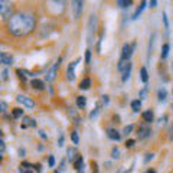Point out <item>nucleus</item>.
Instances as JSON below:
<instances>
[{"label":"nucleus","instance_id":"nucleus-53","mask_svg":"<svg viewBox=\"0 0 173 173\" xmlns=\"http://www.w3.org/2000/svg\"><path fill=\"white\" fill-rule=\"evenodd\" d=\"M55 173H59V172H55Z\"/></svg>","mask_w":173,"mask_h":173},{"label":"nucleus","instance_id":"nucleus-4","mask_svg":"<svg viewBox=\"0 0 173 173\" xmlns=\"http://www.w3.org/2000/svg\"><path fill=\"white\" fill-rule=\"evenodd\" d=\"M97 23H98V20H97V16L95 15H91L90 17V22H88V43H91V39H92V36H94V33L97 30Z\"/></svg>","mask_w":173,"mask_h":173},{"label":"nucleus","instance_id":"nucleus-44","mask_svg":"<svg viewBox=\"0 0 173 173\" xmlns=\"http://www.w3.org/2000/svg\"><path fill=\"white\" fill-rule=\"evenodd\" d=\"M148 6H150V9H154V7L157 6V0H150Z\"/></svg>","mask_w":173,"mask_h":173},{"label":"nucleus","instance_id":"nucleus-42","mask_svg":"<svg viewBox=\"0 0 173 173\" xmlns=\"http://www.w3.org/2000/svg\"><path fill=\"white\" fill-rule=\"evenodd\" d=\"M58 146L62 147L64 146V134H59V141H58Z\"/></svg>","mask_w":173,"mask_h":173},{"label":"nucleus","instance_id":"nucleus-52","mask_svg":"<svg viewBox=\"0 0 173 173\" xmlns=\"http://www.w3.org/2000/svg\"><path fill=\"white\" fill-rule=\"evenodd\" d=\"M172 68H173V62H172Z\"/></svg>","mask_w":173,"mask_h":173},{"label":"nucleus","instance_id":"nucleus-15","mask_svg":"<svg viewBox=\"0 0 173 173\" xmlns=\"http://www.w3.org/2000/svg\"><path fill=\"white\" fill-rule=\"evenodd\" d=\"M131 68H133V65H131V62L128 61V64H127V66H125V69L123 71V76H121V79H123V82H125L128 78H130V75H131Z\"/></svg>","mask_w":173,"mask_h":173},{"label":"nucleus","instance_id":"nucleus-14","mask_svg":"<svg viewBox=\"0 0 173 173\" xmlns=\"http://www.w3.org/2000/svg\"><path fill=\"white\" fill-rule=\"evenodd\" d=\"M107 136H108V139H111V140H114V141H118L120 139H121L120 131H117V130H114V128H110V130L107 131Z\"/></svg>","mask_w":173,"mask_h":173},{"label":"nucleus","instance_id":"nucleus-10","mask_svg":"<svg viewBox=\"0 0 173 173\" xmlns=\"http://www.w3.org/2000/svg\"><path fill=\"white\" fill-rule=\"evenodd\" d=\"M79 61V59H78ZM78 61H75V62H71L69 66H68V71H66V78H68V81L69 82H72L75 79V66L78 64Z\"/></svg>","mask_w":173,"mask_h":173},{"label":"nucleus","instance_id":"nucleus-49","mask_svg":"<svg viewBox=\"0 0 173 173\" xmlns=\"http://www.w3.org/2000/svg\"><path fill=\"white\" fill-rule=\"evenodd\" d=\"M19 172H20V173H33L32 170H25V169H20Z\"/></svg>","mask_w":173,"mask_h":173},{"label":"nucleus","instance_id":"nucleus-9","mask_svg":"<svg viewBox=\"0 0 173 173\" xmlns=\"http://www.w3.org/2000/svg\"><path fill=\"white\" fill-rule=\"evenodd\" d=\"M59 62H61V61H59ZM59 62H58V64H55V65L52 66L49 71L46 72V81H48V82H53V81H55V78H56V72H58V66H59Z\"/></svg>","mask_w":173,"mask_h":173},{"label":"nucleus","instance_id":"nucleus-39","mask_svg":"<svg viewBox=\"0 0 173 173\" xmlns=\"http://www.w3.org/2000/svg\"><path fill=\"white\" fill-rule=\"evenodd\" d=\"M153 157H154V154H153V153H147V154H146V157H144V163H148V162H150Z\"/></svg>","mask_w":173,"mask_h":173},{"label":"nucleus","instance_id":"nucleus-34","mask_svg":"<svg viewBox=\"0 0 173 173\" xmlns=\"http://www.w3.org/2000/svg\"><path fill=\"white\" fill-rule=\"evenodd\" d=\"M85 62H87V64H91V49L85 50Z\"/></svg>","mask_w":173,"mask_h":173},{"label":"nucleus","instance_id":"nucleus-1","mask_svg":"<svg viewBox=\"0 0 173 173\" xmlns=\"http://www.w3.org/2000/svg\"><path fill=\"white\" fill-rule=\"evenodd\" d=\"M6 26L10 35L23 38L33 32V29L36 27V19L27 12H17L6 22Z\"/></svg>","mask_w":173,"mask_h":173},{"label":"nucleus","instance_id":"nucleus-38","mask_svg":"<svg viewBox=\"0 0 173 173\" xmlns=\"http://www.w3.org/2000/svg\"><path fill=\"white\" fill-rule=\"evenodd\" d=\"M134 144H136V140H133V139H130V140H127L125 141V147H133V146H134Z\"/></svg>","mask_w":173,"mask_h":173},{"label":"nucleus","instance_id":"nucleus-13","mask_svg":"<svg viewBox=\"0 0 173 173\" xmlns=\"http://www.w3.org/2000/svg\"><path fill=\"white\" fill-rule=\"evenodd\" d=\"M30 87H32L33 90L42 91V90H45V82L41 81V79H38V78H35V79H32V82H30Z\"/></svg>","mask_w":173,"mask_h":173},{"label":"nucleus","instance_id":"nucleus-25","mask_svg":"<svg viewBox=\"0 0 173 173\" xmlns=\"http://www.w3.org/2000/svg\"><path fill=\"white\" fill-rule=\"evenodd\" d=\"M140 78L144 84L148 82V74H147V69H146V68H141L140 69Z\"/></svg>","mask_w":173,"mask_h":173},{"label":"nucleus","instance_id":"nucleus-33","mask_svg":"<svg viewBox=\"0 0 173 173\" xmlns=\"http://www.w3.org/2000/svg\"><path fill=\"white\" fill-rule=\"evenodd\" d=\"M1 79H3V81H7L9 79V71L6 69V68L1 71Z\"/></svg>","mask_w":173,"mask_h":173},{"label":"nucleus","instance_id":"nucleus-36","mask_svg":"<svg viewBox=\"0 0 173 173\" xmlns=\"http://www.w3.org/2000/svg\"><path fill=\"white\" fill-rule=\"evenodd\" d=\"M98 113H99V107H97L94 111H91L90 113V118H95V117L98 115Z\"/></svg>","mask_w":173,"mask_h":173},{"label":"nucleus","instance_id":"nucleus-32","mask_svg":"<svg viewBox=\"0 0 173 173\" xmlns=\"http://www.w3.org/2000/svg\"><path fill=\"white\" fill-rule=\"evenodd\" d=\"M147 90H148V87L146 85V87H144V88L140 91V99H144V98H146V95H147Z\"/></svg>","mask_w":173,"mask_h":173},{"label":"nucleus","instance_id":"nucleus-2","mask_svg":"<svg viewBox=\"0 0 173 173\" xmlns=\"http://www.w3.org/2000/svg\"><path fill=\"white\" fill-rule=\"evenodd\" d=\"M0 15L4 22H7L10 17L13 16V3L9 0H0Z\"/></svg>","mask_w":173,"mask_h":173},{"label":"nucleus","instance_id":"nucleus-46","mask_svg":"<svg viewBox=\"0 0 173 173\" xmlns=\"http://www.w3.org/2000/svg\"><path fill=\"white\" fill-rule=\"evenodd\" d=\"M101 101H102L104 105H107L108 104V95H102V97H101Z\"/></svg>","mask_w":173,"mask_h":173},{"label":"nucleus","instance_id":"nucleus-3","mask_svg":"<svg viewBox=\"0 0 173 173\" xmlns=\"http://www.w3.org/2000/svg\"><path fill=\"white\" fill-rule=\"evenodd\" d=\"M82 6H84V0H71V9H72L74 19H78V17L81 16Z\"/></svg>","mask_w":173,"mask_h":173},{"label":"nucleus","instance_id":"nucleus-35","mask_svg":"<svg viewBox=\"0 0 173 173\" xmlns=\"http://www.w3.org/2000/svg\"><path fill=\"white\" fill-rule=\"evenodd\" d=\"M163 22H165V29H166V30H169V20H167V15H166V12H163Z\"/></svg>","mask_w":173,"mask_h":173},{"label":"nucleus","instance_id":"nucleus-41","mask_svg":"<svg viewBox=\"0 0 173 173\" xmlns=\"http://www.w3.org/2000/svg\"><path fill=\"white\" fill-rule=\"evenodd\" d=\"M0 105H1V113H6V111H7V104H6L4 101H1Z\"/></svg>","mask_w":173,"mask_h":173},{"label":"nucleus","instance_id":"nucleus-27","mask_svg":"<svg viewBox=\"0 0 173 173\" xmlns=\"http://www.w3.org/2000/svg\"><path fill=\"white\" fill-rule=\"evenodd\" d=\"M12 115H13V118L25 117V115H23V110H22V108H13V110H12Z\"/></svg>","mask_w":173,"mask_h":173},{"label":"nucleus","instance_id":"nucleus-18","mask_svg":"<svg viewBox=\"0 0 173 173\" xmlns=\"http://www.w3.org/2000/svg\"><path fill=\"white\" fill-rule=\"evenodd\" d=\"M133 4V0H117V6L120 9H128Z\"/></svg>","mask_w":173,"mask_h":173},{"label":"nucleus","instance_id":"nucleus-17","mask_svg":"<svg viewBox=\"0 0 173 173\" xmlns=\"http://www.w3.org/2000/svg\"><path fill=\"white\" fill-rule=\"evenodd\" d=\"M154 39H156V33L151 35L150 38V42H148V48H147V59H150L151 53H153V45H154Z\"/></svg>","mask_w":173,"mask_h":173},{"label":"nucleus","instance_id":"nucleus-11","mask_svg":"<svg viewBox=\"0 0 173 173\" xmlns=\"http://www.w3.org/2000/svg\"><path fill=\"white\" fill-rule=\"evenodd\" d=\"M0 62L6 66L12 65V64H13V56L9 55L7 52H1V53H0Z\"/></svg>","mask_w":173,"mask_h":173},{"label":"nucleus","instance_id":"nucleus-24","mask_svg":"<svg viewBox=\"0 0 173 173\" xmlns=\"http://www.w3.org/2000/svg\"><path fill=\"white\" fill-rule=\"evenodd\" d=\"M131 108L134 113H139V110L141 108V99H134V101H131Z\"/></svg>","mask_w":173,"mask_h":173},{"label":"nucleus","instance_id":"nucleus-22","mask_svg":"<svg viewBox=\"0 0 173 173\" xmlns=\"http://www.w3.org/2000/svg\"><path fill=\"white\" fill-rule=\"evenodd\" d=\"M169 50H170V45L169 43H165L163 48H162V53H160V59H166L167 55H169Z\"/></svg>","mask_w":173,"mask_h":173},{"label":"nucleus","instance_id":"nucleus-31","mask_svg":"<svg viewBox=\"0 0 173 173\" xmlns=\"http://www.w3.org/2000/svg\"><path fill=\"white\" fill-rule=\"evenodd\" d=\"M111 157H113V159H118V157H120V150H118L117 147L113 148V151H111Z\"/></svg>","mask_w":173,"mask_h":173},{"label":"nucleus","instance_id":"nucleus-37","mask_svg":"<svg viewBox=\"0 0 173 173\" xmlns=\"http://www.w3.org/2000/svg\"><path fill=\"white\" fill-rule=\"evenodd\" d=\"M48 165H49V167H53V166H55V157L52 156V154H50L49 159H48Z\"/></svg>","mask_w":173,"mask_h":173},{"label":"nucleus","instance_id":"nucleus-12","mask_svg":"<svg viewBox=\"0 0 173 173\" xmlns=\"http://www.w3.org/2000/svg\"><path fill=\"white\" fill-rule=\"evenodd\" d=\"M146 6H147V0H141V3H140V6L136 9V12H134V15H133V20H137L139 17H140V15L143 13V10L146 9Z\"/></svg>","mask_w":173,"mask_h":173},{"label":"nucleus","instance_id":"nucleus-30","mask_svg":"<svg viewBox=\"0 0 173 173\" xmlns=\"http://www.w3.org/2000/svg\"><path fill=\"white\" fill-rule=\"evenodd\" d=\"M71 139H72V141H74L75 144H78V143H79V137H78V133H76V131H72Z\"/></svg>","mask_w":173,"mask_h":173},{"label":"nucleus","instance_id":"nucleus-29","mask_svg":"<svg viewBox=\"0 0 173 173\" xmlns=\"http://www.w3.org/2000/svg\"><path fill=\"white\" fill-rule=\"evenodd\" d=\"M133 128H134V127H133L131 124H128V125H125V127H124L123 133H124V134H125V136H128V134H130V133L133 131Z\"/></svg>","mask_w":173,"mask_h":173},{"label":"nucleus","instance_id":"nucleus-16","mask_svg":"<svg viewBox=\"0 0 173 173\" xmlns=\"http://www.w3.org/2000/svg\"><path fill=\"white\" fill-rule=\"evenodd\" d=\"M141 117H143V121H144V123H151V121L154 120V114H153V111H151V110L144 111V113L141 114Z\"/></svg>","mask_w":173,"mask_h":173},{"label":"nucleus","instance_id":"nucleus-40","mask_svg":"<svg viewBox=\"0 0 173 173\" xmlns=\"http://www.w3.org/2000/svg\"><path fill=\"white\" fill-rule=\"evenodd\" d=\"M0 147H1V157L4 156V153H6V144H4V141L1 140L0 141Z\"/></svg>","mask_w":173,"mask_h":173},{"label":"nucleus","instance_id":"nucleus-19","mask_svg":"<svg viewBox=\"0 0 173 173\" xmlns=\"http://www.w3.org/2000/svg\"><path fill=\"white\" fill-rule=\"evenodd\" d=\"M66 153H68V160H69L71 163H74V160L76 159V156H78V154H76V150H75L74 147H69Z\"/></svg>","mask_w":173,"mask_h":173},{"label":"nucleus","instance_id":"nucleus-47","mask_svg":"<svg viewBox=\"0 0 173 173\" xmlns=\"http://www.w3.org/2000/svg\"><path fill=\"white\" fill-rule=\"evenodd\" d=\"M33 167H35V170H36L38 173L42 172V166H41V165H33Z\"/></svg>","mask_w":173,"mask_h":173},{"label":"nucleus","instance_id":"nucleus-50","mask_svg":"<svg viewBox=\"0 0 173 173\" xmlns=\"http://www.w3.org/2000/svg\"><path fill=\"white\" fill-rule=\"evenodd\" d=\"M170 140H173V125H172V128H170Z\"/></svg>","mask_w":173,"mask_h":173},{"label":"nucleus","instance_id":"nucleus-48","mask_svg":"<svg viewBox=\"0 0 173 173\" xmlns=\"http://www.w3.org/2000/svg\"><path fill=\"white\" fill-rule=\"evenodd\" d=\"M17 153H19V156H25L26 154V151H25V148H19V150H17Z\"/></svg>","mask_w":173,"mask_h":173},{"label":"nucleus","instance_id":"nucleus-8","mask_svg":"<svg viewBox=\"0 0 173 173\" xmlns=\"http://www.w3.org/2000/svg\"><path fill=\"white\" fill-rule=\"evenodd\" d=\"M16 99L20 104H23L26 108H29V110L35 107V101H33L32 98H29V97H26V95H17Z\"/></svg>","mask_w":173,"mask_h":173},{"label":"nucleus","instance_id":"nucleus-43","mask_svg":"<svg viewBox=\"0 0 173 173\" xmlns=\"http://www.w3.org/2000/svg\"><path fill=\"white\" fill-rule=\"evenodd\" d=\"M39 136H41V139H43V140H46V139H48V134L43 131V130H39Z\"/></svg>","mask_w":173,"mask_h":173},{"label":"nucleus","instance_id":"nucleus-21","mask_svg":"<svg viewBox=\"0 0 173 173\" xmlns=\"http://www.w3.org/2000/svg\"><path fill=\"white\" fill-rule=\"evenodd\" d=\"M82 165H84V159H82V156H79V154H78L76 159L74 160V167L76 169V170H79L81 167H84Z\"/></svg>","mask_w":173,"mask_h":173},{"label":"nucleus","instance_id":"nucleus-26","mask_svg":"<svg viewBox=\"0 0 173 173\" xmlns=\"http://www.w3.org/2000/svg\"><path fill=\"white\" fill-rule=\"evenodd\" d=\"M91 87V79L90 78H85V79H82V81H81V84H79V88H81V90H88V88H90Z\"/></svg>","mask_w":173,"mask_h":173},{"label":"nucleus","instance_id":"nucleus-5","mask_svg":"<svg viewBox=\"0 0 173 173\" xmlns=\"http://www.w3.org/2000/svg\"><path fill=\"white\" fill-rule=\"evenodd\" d=\"M134 49H136V43H131V45L124 43L123 49H121V59H124V61H128V59L131 58Z\"/></svg>","mask_w":173,"mask_h":173},{"label":"nucleus","instance_id":"nucleus-51","mask_svg":"<svg viewBox=\"0 0 173 173\" xmlns=\"http://www.w3.org/2000/svg\"><path fill=\"white\" fill-rule=\"evenodd\" d=\"M147 173H156V170H154V169H150Z\"/></svg>","mask_w":173,"mask_h":173},{"label":"nucleus","instance_id":"nucleus-7","mask_svg":"<svg viewBox=\"0 0 173 173\" xmlns=\"http://www.w3.org/2000/svg\"><path fill=\"white\" fill-rule=\"evenodd\" d=\"M137 136H139V140H144V139H147V137L151 136V128L148 125H141V127H139Z\"/></svg>","mask_w":173,"mask_h":173},{"label":"nucleus","instance_id":"nucleus-28","mask_svg":"<svg viewBox=\"0 0 173 173\" xmlns=\"http://www.w3.org/2000/svg\"><path fill=\"white\" fill-rule=\"evenodd\" d=\"M127 64H128V61H124V59H120V62H118V71L120 72H123L124 69H125V66H127Z\"/></svg>","mask_w":173,"mask_h":173},{"label":"nucleus","instance_id":"nucleus-45","mask_svg":"<svg viewBox=\"0 0 173 173\" xmlns=\"http://www.w3.org/2000/svg\"><path fill=\"white\" fill-rule=\"evenodd\" d=\"M20 167H25V169H30V167H33V165H30V163H27V162H23Z\"/></svg>","mask_w":173,"mask_h":173},{"label":"nucleus","instance_id":"nucleus-20","mask_svg":"<svg viewBox=\"0 0 173 173\" xmlns=\"http://www.w3.org/2000/svg\"><path fill=\"white\" fill-rule=\"evenodd\" d=\"M166 97H167V91H166V88H160V90L157 91V99H159L160 102L166 101Z\"/></svg>","mask_w":173,"mask_h":173},{"label":"nucleus","instance_id":"nucleus-6","mask_svg":"<svg viewBox=\"0 0 173 173\" xmlns=\"http://www.w3.org/2000/svg\"><path fill=\"white\" fill-rule=\"evenodd\" d=\"M48 7L52 10V7H56L55 13H62L65 9V0H49L48 1Z\"/></svg>","mask_w":173,"mask_h":173},{"label":"nucleus","instance_id":"nucleus-23","mask_svg":"<svg viewBox=\"0 0 173 173\" xmlns=\"http://www.w3.org/2000/svg\"><path fill=\"white\" fill-rule=\"evenodd\" d=\"M85 105H87V98H85L84 95L76 97V107H78V108H84Z\"/></svg>","mask_w":173,"mask_h":173}]
</instances>
